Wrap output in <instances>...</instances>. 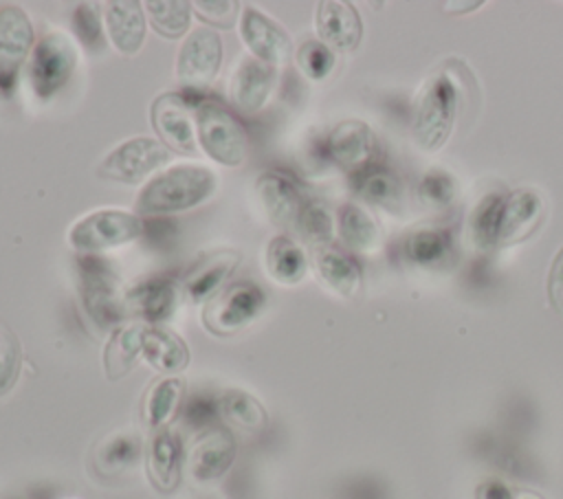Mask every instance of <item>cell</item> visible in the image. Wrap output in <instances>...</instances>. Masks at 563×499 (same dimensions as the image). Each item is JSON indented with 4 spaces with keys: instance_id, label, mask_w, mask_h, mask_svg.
Segmentation results:
<instances>
[{
    "instance_id": "cell-1",
    "label": "cell",
    "mask_w": 563,
    "mask_h": 499,
    "mask_svg": "<svg viewBox=\"0 0 563 499\" xmlns=\"http://www.w3.org/2000/svg\"><path fill=\"white\" fill-rule=\"evenodd\" d=\"M218 189V176L198 163H178L154 174L136 196V211L169 215L200 207Z\"/></svg>"
},
{
    "instance_id": "cell-2",
    "label": "cell",
    "mask_w": 563,
    "mask_h": 499,
    "mask_svg": "<svg viewBox=\"0 0 563 499\" xmlns=\"http://www.w3.org/2000/svg\"><path fill=\"white\" fill-rule=\"evenodd\" d=\"M457 117V88L446 73H438L427 79L413 110L411 134L420 149H440Z\"/></svg>"
},
{
    "instance_id": "cell-3",
    "label": "cell",
    "mask_w": 563,
    "mask_h": 499,
    "mask_svg": "<svg viewBox=\"0 0 563 499\" xmlns=\"http://www.w3.org/2000/svg\"><path fill=\"white\" fill-rule=\"evenodd\" d=\"M145 235V220L125 209H97L68 229V244L79 255H99Z\"/></svg>"
},
{
    "instance_id": "cell-4",
    "label": "cell",
    "mask_w": 563,
    "mask_h": 499,
    "mask_svg": "<svg viewBox=\"0 0 563 499\" xmlns=\"http://www.w3.org/2000/svg\"><path fill=\"white\" fill-rule=\"evenodd\" d=\"M196 138L202 152L227 167L246 158L249 138L240 119L218 99H200L196 106Z\"/></svg>"
},
{
    "instance_id": "cell-5",
    "label": "cell",
    "mask_w": 563,
    "mask_h": 499,
    "mask_svg": "<svg viewBox=\"0 0 563 499\" xmlns=\"http://www.w3.org/2000/svg\"><path fill=\"white\" fill-rule=\"evenodd\" d=\"M79 297L86 314L99 328L119 323L125 310V295H121L119 279L101 255H79Z\"/></svg>"
},
{
    "instance_id": "cell-6",
    "label": "cell",
    "mask_w": 563,
    "mask_h": 499,
    "mask_svg": "<svg viewBox=\"0 0 563 499\" xmlns=\"http://www.w3.org/2000/svg\"><path fill=\"white\" fill-rule=\"evenodd\" d=\"M266 306V292L255 281H233L202 308V323L216 336H229L251 325Z\"/></svg>"
},
{
    "instance_id": "cell-7",
    "label": "cell",
    "mask_w": 563,
    "mask_h": 499,
    "mask_svg": "<svg viewBox=\"0 0 563 499\" xmlns=\"http://www.w3.org/2000/svg\"><path fill=\"white\" fill-rule=\"evenodd\" d=\"M77 64L79 53L75 42L62 31H48L44 37H40L29 57L26 75L33 92L40 99L53 97L73 77Z\"/></svg>"
},
{
    "instance_id": "cell-8",
    "label": "cell",
    "mask_w": 563,
    "mask_h": 499,
    "mask_svg": "<svg viewBox=\"0 0 563 499\" xmlns=\"http://www.w3.org/2000/svg\"><path fill=\"white\" fill-rule=\"evenodd\" d=\"M172 158V149L152 136H132L112 147L97 165V176L110 182L136 185L156 174Z\"/></svg>"
},
{
    "instance_id": "cell-9",
    "label": "cell",
    "mask_w": 563,
    "mask_h": 499,
    "mask_svg": "<svg viewBox=\"0 0 563 499\" xmlns=\"http://www.w3.org/2000/svg\"><path fill=\"white\" fill-rule=\"evenodd\" d=\"M222 40L211 26H198L189 31L176 55V79L187 92L207 88L220 73Z\"/></svg>"
},
{
    "instance_id": "cell-10",
    "label": "cell",
    "mask_w": 563,
    "mask_h": 499,
    "mask_svg": "<svg viewBox=\"0 0 563 499\" xmlns=\"http://www.w3.org/2000/svg\"><path fill=\"white\" fill-rule=\"evenodd\" d=\"M35 46V31L29 13L18 4L0 7V92L15 90L20 73Z\"/></svg>"
},
{
    "instance_id": "cell-11",
    "label": "cell",
    "mask_w": 563,
    "mask_h": 499,
    "mask_svg": "<svg viewBox=\"0 0 563 499\" xmlns=\"http://www.w3.org/2000/svg\"><path fill=\"white\" fill-rule=\"evenodd\" d=\"M240 37L251 57L271 68L286 66L292 57V37L288 31L255 7H244L240 13Z\"/></svg>"
},
{
    "instance_id": "cell-12",
    "label": "cell",
    "mask_w": 563,
    "mask_h": 499,
    "mask_svg": "<svg viewBox=\"0 0 563 499\" xmlns=\"http://www.w3.org/2000/svg\"><path fill=\"white\" fill-rule=\"evenodd\" d=\"M189 92H167L152 103V125L161 141L176 152H194L196 147V106Z\"/></svg>"
},
{
    "instance_id": "cell-13",
    "label": "cell",
    "mask_w": 563,
    "mask_h": 499,
    "mask_svg": "<svg viewBox=\"0 0 563 499\" xmlns=\"http://www.w3.org/2000/svg\"><path fill=\"white\" fill-rule=\"evenodd\" d=\"M238 444L227 426H211L198 435L187 455V470L194 481H218L233 466Z\"/></svg>"
},
{
    "instance_id": "cell-14",
    "label": "cell",
    "mask_w": 563,
    "mask_h": 499,
    "mask_svg": "<svg viewBox=\"0 0 563 499\" xmlns=\"http://www.w3.org/2000/svg\"><path fill=\"white\" fill-rule=\"evenodd\" d=\"M257 200L266 218L282 229L297 224L301 209L306 207L299 185L279 169H266L255 180Z\"/></svg>"
},
{
    "instance_id": "cell-15",
    "label": "cell",
    "mask_w": 563,
    "mask_h": 499,
    "mask_svg": "<svg viewBox=\"0 0 563 499\" xmlns=\"http://www.w3.org/2000/svg\"><path fill=\"white\" fill-rule=\"evenodd\" d=\"M275 81H277L275 68H271L268 64L251 55L242 57L229 79L231 106L242 114L260 112L271 99Z\"/></svg>"
},
{
    "instance_id": "cell-16",
    "label": "cell",
    "mask_w": 563,
    "mask_h": 499,
    "mask_svg": "<svg viewBox=\"0 0 563 499\" xmlns=\"http://www.w3.org/2000/svg\"><path fill=\"white\" fill-rule=\"evenodd\" d=\"M242 255L233 248H222L202 255L183 277L180 288L183 295L194 303H207L211 301L220 290L222 284L233 275V270L240 266Z\"/></svg>"
},
{
    "instance_id": "cell-17",
    "label": "cell",
    "mask_w": 563,
    "mask_h": 499,
    "mask_svg": "<svg viewBox=\"0 0 563 499\" xmlns=\"http://www.w3.org/2000/svg\"><path fill=\"white\" fill-rule=\"evenodd\" d=\"M376 149L374 134L367 123L358 119L341 121L332 127L325 138V154L328 158L347 171H361L363 167L372 165V156Z\"/></svg>"
},
{
    "instance_id": "cell-18",
    "label": "cell",
    "mask_w": 563,
    "mask_h": 499,
    "mask_svg": "<svg viewBox=\"0 0 563 499\" xmlns=\"http://www.w3.org/2000/svg\"><path fill=\"white\" fill-rule=\"evenodd\" d=\"M314 26L319 42L339 53H350L363 37V22L350 2L323 0L317 4Z\"/></svg>"
},
{
    "instance_id": "cell-19",
    "label": "cell",
    "mask_w": 563,
    "mask_h": 499,
    "mask_svg": "<svg viewBox=\"0 0 563 499\" xmlns=\"http://www.w3.org/2000/svg\"><path fill=\"white\" fill-rule=\"evenodd\" d=\"M180 292L183 288L174 277L156 275L125 292V310L141 317L145 325H161L174 314Z\"/></svg>"
},
{
    "instance_id": "cell-20",
    "label": "cell",
    "mask_w": 563,
    "mask_h": 499,
    "mask_svg": "<svg viewBox=\"0 0 563 499\" xmlns=\"http://www.w3.org/2000/svg\"><path fill=\"white\" fill-rule=\"evenodd\" d=\"M145 462H147V477L161 492H172L180 484L183 475V444L180 437L174 429L163 426L152 431L147 451H145Z\"/></svg>"
},
{
    "instance_id": "cell-21",
    "label": "cell",
    "mask_w": 563,
    "mask_h": 499,
    "mask_svg": "<svg viewBox=\"0 0 563 499\" xmlns=\"http://www.w3.org/2000/svg\"><path fill=\"white\" fill-rule=\"evenodd\" d=\"M103 24L112 46L121 55H136L141 51L147 33V15L139 0L108 2Z\"/></svg>"
},
{
    "instance_id": "cell-22",
    "label": "cell",
    "mask_w": 563,
    "mask_h": 499,
    "mask_svg": "<svg viewBox=\"0 0 563 499\" xmlns=\"http://www.w3.org/2000/svg\"><path fill=\"white\" fill-rule=\"evenodd\" d=\"M143 358L161 374L176 376L189 365L187 343L169 328L147 325L143 334Z\"/></svg>"
},
{
    "instance_id": "cell-23",
    "label": "cell",
    "mask_w": 563,
    "mask_h": 499,
    "mask_svg": "<svg viewBox=\"0 0 563 499\" xmlns=\"http://www.w3.org/2000/svg\"><path fill=\"white\" fill-rule=\"evenodd\" d=\"M541 215H543V202H541L539 193L528 187L515 189L504 200L499 242L512 244V242L523 240L539 224Z\"/></svg>"
},
{
    "instance_id": "cell-24",
    "label": "cell",
    "mask_w": 563,
    "mask_h": 499,
    "mask_svg": "<svg viewBox=\"0 0 563 499\" xmlns=\"http://www.w3.org/2000/svg\"><path fill=\"white\" fill-rule=\"evenodd\" d=\"M312 264L319 277L341 297H354L361 286V266L358 262L341 251L339 246L325 244L312 248Z\"/></svg>"
},
{
    "instance_id": "cell-25",
    "label": "cell",
    "mask_w": 563,
    "mask_h": 499,
    "mask_svg": "<svg viewBox=\"0 0 563 499\" xmlns=\"http://www.w3.org/2000/svg\"><path fill=\"white\" fill-rule=\"evenodd\" d=\"M145 328V323H128L112 330L103 350V369L110 380L128 376L139 356H143Z\"/></svg>"
},
{
    "instance_id": "cell-26",
    "label": "cell",
    "mask_w": 563,
    "mask_h": 499,
    "mask_svg": "<svg viewBox=\"0 0 563 499\" xmlns=\"http://www.w3.org/2000/svg\"><path fill=\"white\" fill-rule=\"evenodd\" d=\"M264 266L268 275L282 286L299 284L308 273V257L290 235H273L264 251Z\"/></svg>"
},
{
    "instance_id": "cell-27",
    "label": "cell",
    "mask_w": 563,
    "mask_h": 499,
    "mask_svg": "<svg viewBox=\"0 0 563 499\" xmlns=\"http://www.w3.org/2000/svg\"><path fill=\"white\" fill-rule=\"evenodd\" d=\"M185 402V380L180 376H165L156 380L143 398V422L156 431L169 426Z\"/></svg>"
},
{
    "instance_id": "cell-28",
    "label": "cell",
    "mask_w": 563,
    "mask_h": 499,
    "mask_svg": "<svg viewBox=\"0 0 563 499\" xmlns=\"http://www.w3.org/2000/svg\"><path fill=\"white\" fill-rule=\"evenodd\" d=\"M352 187L358 198L365 202H372L383 209H398L402 200V189L400 180L396 178L394 171L380 165H367L361 171L352 174Z\"/></svg>"
},
{
    "instance_id": "cell-29",
    "label": "cell",
    "mask_w": 563,
    "mask_h": 499,
    "mask_svg": "<svg viewBox=\"0 0 563 499\" xmlns=\"http://www.w3.org/2000/svg\"><path fill=\"white\" fill-rule=\"evenodd\" d=\"M339 235L343 244L361 255H372L380 246V231L372 215L358 204H343L339 209Z\"/></svg>"
},
{
    "instance_id": "cell-30",
    "label": "cell",
    "mask_w": 563,
    "mask_h": 499,
    "mask_svg": "<svg viewBox=\"0 0 563 499\" xmlns=\"http://www.w3.org/2000/svg\"><path fill=\"white\" fill-rule=\"evenodd\" d=\"M220 398V418H224L231 426L246 431V433H260L268 424V413L264 404L244 389H227Z\"/></svg>"
},
{
    "instance_id": "cell-31",
    "label": "cell",
    "mask_w": 563,
    "mask_h": 499,
    "mask_svg": "<svg viewBox=\"0 0 563 499\" xmlns=\"http://www.w3.org/2000/svg\"><path fill=\"white\" fill-rule=\"evenodd\" d=\"M152 29L165 40H178L189 31L191 2L185 0H150L143 4Z\"/></svg>"
},
{
    "instance_id": "cell-32",
    "label": "cell",
    "mask_w": 563,
    "mask_h": 499,
    "mask_svg": "<svg viewBox=\"0 0 563 499\" xmlns=\"http://www.w3.org/2000/svg\"><path fill=\"white\" fill-rule=\"evenodd\" d=\"M504 200L501 193H488L471 213V240L475 246L490 248L499 242Z\"/></svg>"
},
{
    "instance_id": "cell-33",
    "label": "cell",
    "mask_w": 563,
    "mask_h": 499,
    "mask_svg": "<svg viewBox=\"0 0 563 499\" xmlns=\"http://www.w3.org/2000/svg\"><path fill=\"white\" fill-rule=\"evenodd\" d=\"M141 437L136 433L121 431L101 442V446L97 448V462L103 470L119 473L134 466L141 457Z\"/></svg>"
},
{
    "instance_id": "cell-34",
    "label": "cell",
    "mask_w": 563,
    "mask_h": 499,
    "mask_svg": "<svg viewBox=\"0 0 563 499\" xmlns=\"http://www.w3.org/2000/svg\"><path fill=\"white\" fill-rule=\"evenodd\" d=\"M405 253L411 262L420 266H435L444 262L451 253V237L440 229H422L407 237Z\"/></svg>"
},
{
    "instance_id": "cell-35",
    "label": "cell",
    "mask_w": 563,
    "mask_h": 499,
    "mask_svg": "<svg viewBox=\"0 0 563 499\" xmlns=\"http://www.w3.org/2000/svg\"><path fill=\"white\" fill-rule=\"evenodd\" d=\"M295 226L312 246L330 244L334 233V220L323 202H306Z\"/></svg>"
},
{
    "instance_id": "cell-36",
    "label": "cell",
    "mask_w": 563,
    "mask_h": 499,
    "mask_svg": "<svg viewBox=\"0 0 563 499\" xmlns=\"http://www.w3.org/2000/svg\"><path fill=\"white\" fill-rule=\"evenodd\" d=\"M295 59H297V66L299 70L312 79V81H321L325 79L332 68H334V51L328 48L323 42L319 40H308L303 42L297 53H295Z\"/></svg>"
},
{
    "instance_id": "cell-37",
    "label": "cell",
    "mask_w": 563,
    "mask_h": 499,
    "mask_svg": "<svg viewBox=\"0 0 563 499\" xmlns=\"http://www.w3.org/2000/svg\"><path fill=\"white\" fill-rule=\"evenodd\" d=\"M22 367V350L18 336L9 328H0V398L7 396Z\"/></svg>"
},
{
    "instance_id": "cell-38",
    "label": "cell",
    "mask_w": 563,
    "mask_h": 499,
    "mask_svg": "<svg viewBox=\"0 0 563 499\" xmlns=\"http://www.w3.org/2000/svg\"><path fill=\"white\" fill-rule=\"evenodd\" d=\"M183 420L189 429L207 431L216 426V420L220 418V398L209 393H196L187 402H183Z\"/></svg>"
},
{
    "instance_id": "cell-39",
    "label": "cell",
    "mask_w": 563,
    "mask_h": 499,
    "mask_svg": "<svg viewBox=\"0 0 563 499\" xmlns=\"http://www.w3.org/2000/svg\"><path fill=\"white\" fill-rule=\"evenodd\" d=\"M191 9L205 22V26L211 29H233L238 22V13H242L240 4L231 0H198L191 2Z\"/></svg>"
},
{
    "instance_id": "cell-40",
    "label": "cell",
    "mask_w": 563,
    "mask_h": 499,
    "mask_svg": "<svg viewBox=\"0 0 563 499\" xmlns=\"http://www.w3.org/2000/svg\"><path fill=\"white\" fill-rule=\"evenodd\" d=\"M457 185L453 176L444 169H431L420 180V196L431 207H446L455 198Z\"/></svg>"
},
{
    "instance_id": "cell-41",
    "label": "cell",
    "mask_w": 563,
    "mask_h": 499,
    "mask_svg": "<svg viewBox=\"0 0 563 499\" xmlns=\"http://www.w3.org/2000/svg\"><path fill=\"white\" fill-rule=\"evenodd\" d=\"M73 29H75V33H77V37L84 46H88V48L103 46V29H101L99 13L95 11V4L84 2L75 9Z\"/></svg>"
},
{
    "instance_id": "cell-42",
    "label": "cell",
    "mask_w": 563,
    "mask_h": 499,
    "mask_svg": "<svg viewBox=\"0 0 563 499\" xmlns=\"http://www.w3.org/2000/svg\"><path fill=\"white\" fill-rule=\"evenodd\" d=\"M548 299L552 310L563 319V246L556 251L548 273Z\"/></svg>"
},
{
    "instance_id": "cell-43",
    "label": "cell",
    "mask_w": 563,
    "mask_h": 499,
    "mask_svg": "<svg viewBox=\"0 0 563 499\" xmlns=\"http://www.w3.org/2000/svg\"><path fill=\"white\" fill-rule=\"evenodd\" d=\"M477 499H515V495L504 481L488 479L477 488Z\"/></svg>"
},
{
    "instance_id": "cell-44",
    "label": "cell",
    "mask_w": 563,
    "mask_h": 499,
    "mask_svg": "<svg viewBox=\"0 0 563 499\" xmlns=\"http://www.w3.org/2000/svg\"><path fill=\"white\" fill-rule=\"evenodd\" d=\"M482 2H446V9H477Z\"/></svg>"
},
{
    "instance_id": "cell-45",
    "label": "cell",
    "mask_w": 563,
    "mask_h": 499,
    "mask_svg": "<svg viewBox=\"0 0 563 499\" xmlns=\"http://www.w3.org/2000/svg\"><path fill=\"white\" fill-rule=\"evenodd\" d=\"M515 499H543V497L537 492H519V495H515Z\"/></svg>"
}]
</instances>
